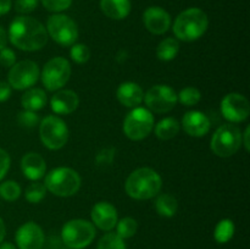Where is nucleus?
<instances>
[{
  "mask_svg": "<svg viewBox=\"0 0 250 249\" xmlns=\"http://www.w3.org/2000/svg\"><path fill=\"white\" fill-rule=\"evenodd\" d=\"M48 37L45 27L33 17L19 16L10 24V42L21 50H41L48 43Z\"/></svg>",
  "mask_w": 250,
  "mask_h": 249,
  "instance_id": "f257e3e1",
  "label": "nucleus"
},
{
  "mask_svg": "<svg viewBox=\"0 0 250 249\" xmlns=\"http://www.w3.org/2000/svg\"><path fill=\"white\" fill-rule=\"evenodd\" d=\"M163 187V180L155 170L141 167L134 170L126 181V193L137 200H148L156 197Z\"/></svg>",
  "mask_w": 250,
  "mask_h": 249,
  "instance_id": "f03ea898",
  "label": "nucleus"
},
{
  "mask_svg": "<svg viewBox=\"0 0 250 249\" xmlns=\"http://www.w3.org/2000/svg\"><path fill=\"white\" fill-rule=\"evenodd\" d=\"M209 19L202 9L190 7L176 17L173 22V33L183 42H193L199 39L207 32Z\"/></svg>",
  "mask_w": 250,
  "mask_h": 249,
  "instance_id": "7ed1b4c3",
  "label": "nucleus"
},
{
  "mask_svg": "<svg viewBox=\"0 0 250 249\" xmlns=\"http://www.w3.org/2000/svg\"><path fill=\"white\" fill-rule=\"evenodd\" d=\"M46 190L58 197H71L81 188V176L70 167H56L45 176Z\"/></svg>",
  "mask_w": 250,
  "mask_h": 249,
  "instance_id": "20e7f679",
  "label": "nucleus"
},
{
  "mask_svg": "<svg viewBox=\"0 0 250 249\" xmlns=\"http://www.w3.org/2000/svg\"><path fill=\"white\" fill-rule=\"evenodd\" d=\"M95 237V227L92 222L83 219L70 220L61 229L62 243L68 249L87 248Z\"/></svg>",
  "mask_w": 250,
  "mask_h": 249,
  "instance_id": "39448f33",
  "label": "nucleus"
},
{
  "mask_svg": "<svg viewBox=\"0 0 250 249\" xmlns=\"http://www.w3.org/2000/svg\"><path fill=\"white\" fill-rule=\"evenodd\" d=\"M242 145V132L232 124H225L215 131L210 148L220 158H229L238 151Z\"/></svg>",
  "mask_w": 250,
  "mask_h": 249,
  "instance_id": "423d86ee",
  "label": "nucleus"
},
{
  "mask_svg": "<svg viewBox=\"0 0 250 249\" xmlns=\"http://www.w3.org/2000/svg\"><path fill=\"white\" fill-rule=\"evenodd\" d=\"M46 32L61 46H72L78 39V27L71 17L62 14L51 15L46 22Z\"/></svg>",
  "mask_w": 250,
  "mask_h": 249,
  "instance_id": "0eeeda50",
  "label": "nucleus"
},
{
  "mask_svg": "<svg viewBox=\"0 0 250 249\" xmlns=\"http://www.w3.org/2000/svg\"><path fill=\"white\" fill-rule=\"evenodd\" d=\"M42 143L50 150H59L68 141V128L65 121L58 116H46L39 126Z\"/></svg>",
  "mask_w": 250,
  "mask_h": 249,
  "instance_id": "6e6552de",
  "label": "nucleus"
},
{
  "mask_svg": "<svg viewBox=\"0 0 250 249\" xmlns=\"http://www.w3.org/2000/svg\"><path fill=\"white\" fill-rule=\"evenodd\" d=\"M154 128V116L146 107H134L124 121V132L132 141H142Z\"/></svg>",
  "mask_w": 250,
  "mask_h": 249,
  "instance_id": "1a4fd4ad",
  "label": "nucleus"
},
{
  "mask_svg": "<svg viewBox=\"0 0 250 249\" xmlns=\"http://www.w3.org/2000/svg\"><path fill=\"white\" fill-rule=\"evenodd\" d=\"M44 87L50 92L59 90L71 77V65L65 58H53L45 63L41 73Z\"/></svg>",
  "mask_w": 250,
  "mask_h": 249,
  "instance_id": "9d476101",
  "label": "nucleus"
},
{
  "mask_svg": "<svg viewBox=\"0 0 250 249\" xmlns=\"http://www.w3.org/2000/svg\"><path fill=\"white\" fill-rule=\"evenodd\" d=\"M39 76V67L34 61L22 60L11 66L7 76V83L15 89L26 90L36 84Z\"/></svg>",
  "mask_w": 250,
  "mask_h": 249,
  "instance_id": "9b49d317",
  "label": "nucleus"
},
{
  "mask_svg": "<svg viewBox=\"0 0 250 249\" xmlns=\"http://www.w3.org/2000/svg\"><path fill=\"white\" fill-rule=\"evenodd\" d=\"M143 100L153 112L165 114L171 111L177 104V93L166 84H156L144 94Z\"/></svg>",
  "mask_w": 250,
  "mask_h": 249,
  "instance_id": "f8f14e48",
  "label": "nucleus"
},
{
  "mask_svg": "<svg viewBox=\"0 0 250 249\" xmlns=\"http://www.w3.org/2000/svg\"><path fill=\"white\" fill-rule=\"evenodd\" d=\"M221 112L225 119L232 124H237L248 119L250 104L244 95L239 93H229L222 99Z\"/></svg>",
  "mask_w": 250,
  "mask_h": 249,
  "instance_id": "ddd939ff",
  "label": "nucleus"
},
{
  "mask_svg": "<svg viewBox=\"0 0 250 249\" xmlns=\"http://www.w3.org/2000/svg\"><path fill=\"white\" fill-rule=\"evenodd\" d=\"M20 249H42L44 246V232L36 222H26L15 234Z\"/></svg>",
  "mask_w": 250,
  "mask_h": 249,
  "instance_id": "4468645a",
  "label": "nucleus"
},
{
  "mask_svg": "<svg viewBox=\"0 0 250 249\" xmlns=\"http://www.w3.org/2000/svg\"><path fill=\"white\" fill-rule=\"evenodd\" d=\"M143 21L146 29L156 36L166 33L171 26L170 15L159 6L148 7L143 15Z\"/></svg>",
  "mask_w": 250,
  "mask_h": 249,
  "instance_id": "2eb2a0df",
  "label": "nucleus"
},
{
  "mask_svg": "<svg viewBox=\"0 0 250 249\" xmlns=\"http://www.w3.org/2000/svg\"><path fill=\"white\" fill-rule=\"evenodd\" d=\"M92 221L103 231H111L117 224V210L109 202H99L92 209Z\"/></svg>",
  "mask_w": 250,
  "mask_h": 249,
  "instance_id": "dca6fc26",
  "label": "nucleus"
},
{
  "mask_svg": "<svg viewBox=\"0 0 250 249\" xmlns=\"http://www.w3.org/2000/svg\"><path fill=\"white\" fill-rule=\"evenodd\" d=\"M182 127L187 134L192 137H204L210 131V120L204 112L193 111L186 112L182 119Z\"/></svg>",
  "mask_w": 250,
  "mask_h": 249,
  "instance_id": "f3484780",
  "label": "nucleus"
},
{
  "mask_svg": "<svg viewBox=\"0 0 250 249\" xmlns=\"http://www.w3.org/2000/svg\"><path fill=\"white\" fill-rule=\"evenodd\" d=\"M80 105V98L77 93L70 89H62L56 92L50 100V106L55 114L70 115Z\"/></svg>",
  "mask_w": 250,
  "mask_h": 249,
  "instance_id": "a211bd4d",
  "label": "nucleus"
},
{
  "mask_svg": "<svg viewBox=\"0 0 250 249\" xmlns=\"http://www.w3.org/2000/svg\"><path fill=\"white\" fill-rule=\"evenodd\" d=\"M21 168L24 177L31 181H38L45 175L46 164L43 156L39 155L38 153L31 151V153H27L22 158Z\"/></svg>",
  "mask_w": 250,
  "mask_h": 249,
  "instance_id": "6ab92c4d",
  "label": "nucleus"
},
{
  "mask_svg": "<svg viewBox=\"0 0 250 249\" xmlns=\"http://www.w3.org/2000/svg\"><path fill=\"white\" fill-rule=\"evenodd\" d=\"M117 99L127 107H137L144 99V92L139 84L134 82H125L117 88Z\"/></svg>",
  "mask_w": 250,
  "mask_h": 249,
  "instance_id": "aec40b11",
  "label": "nucleus"
},
{
  "mask_svg": "<svg viewBox=\"0 0 250 249\" xmlns=\"http://www.w3.org/2000/svg\"><path fill=\"white\" fill-rule=\"evenodd\" d=\"M100 9L112 20H124L131 12L129 0H100Z\"/></svg>",
  "mask_w": 250,
  "mask_h": 249,
  "instance_id": "412c9836",
  "label": "nucleus"
},
{
  "mask_svg": "<svg viewBox=\"0 0 250 249\" xmlns=\"http://www.w3.org/2000/svg\"><path fill=\"white\" fill-rule=\"evenodd\" d=\"M21 104L24 110L38 111V110L43 109L46 104L45 92L41 88H29L22 95Z\"/></svg>",
  "mask_w": 250,
  "mask_h": 249,
  "instance_id": "4be33fe9",
  "label": "nucleus"
},
{
  "mask_svg": "<svg viewBox=\"0 0 250 249\" xmlns=\"http://www.w3.org/2000/svg\"><path fill=\"white\" fill-rule=\"evenodd\" d=\"M180 122L173 117H166L159 121L155 126V136L161 141H168L176 137L180 132Z\"/></svg>",
  "mask_w": 250,
  "mask_h": 249,
  "instance_id": "5701e85b",
  "label": "nucleus"
},
{
  "mask_svg": "<svg viewBox=\"0 0 250 249\" xmlns=\"http://www.w3.org/2000/svg\"><path fill=\"white\" fill-rule=\"evenodd\" d=\"M155 209L164 217H172L177 212L178 202L173 195L163 193L155 200Z\"/></svg>",
  "mask_w": 250,
  "mask_h": 249,
  "instance_id": "b1692460",
  "label": "nucleus"
},
{
  "mask_svg": "<svg viewBox=\"0 0 250 249\" xmlns=\"http://www.w3.org/2000/svg\"><path fill=\"white\" fill-rule=\"evenodd\" d=\"M180 51V43L175 38H165L156 48V56L161 61H171Z\"/></svg>",
  "mask_w": 250,
  "mask_h": 249,
  "instance_id": "393cba45",
  "label": "nucleus"
},
{
  "mask_svg": "<svg viewBox=\"0 0 250 249\" xmlns=\"http://www.w3.org/2000/svg\"><path fill=\"white\" fill-rule=\"evenodd\" d=\"M234 234V225L232 220H221L215 227L214 237L217 243H227Z\"/></svg>",
  "mask_w": 250,
  "mask_h": 249,
  "instance_id": "a878e982",
  "label": "nucleus"
},
{
  "mask_svg": "<svg viewBox=\"0 0 250 249\" xmlns=\"http://www.w3.org/2000/svg\"><path fill=\"white\" fill-rule=\"evenodd\" d=\"M202 100V93L194 87H186L177 94V102L185 106H194Z\"/></svg>",
  "mask_w": 250,
  "mask_h": 249,
  "instance_id": "bb28decb",
  "label": "nucleus"
},
{
  "mask_svg": "<svg viewBox=\"0 0 250 249\" xmlns=\"http://www.w3.org/2000/svg\"><path fill=\"white\" fill-rule=\"evenodd\" d=\"M116 233L121 237L122 239L131 238L136 234L137 229H138V224L132 217H124L116 224Z\"/></svg>",
  "mask_w": 250,
  "mask_h": 249,
  "instance_id": "cd10ccee",
  "label": "nucleus"
},
{
  "mask_svg": "<svg viewBox=\"0 0 250 249\" xmlns=\"http://www.w3.org/2000/svg\"><path fill=\"white\" fill-rule=\"evenodd\" d=\"M21 195V187L15 181H5L0 183V197L7 202H15Z\"/></svg>",
  "mask_w": 250,
  "mask_h": 249,
  "instance_id": "c85d7f7f",
  "label": "nucleus"
},
{
  "mask_svg": "<svg viewBox=\"0 0 250 249\" xmlns=\"http://www.w3.org/2000/svg\"><path fill=\"white\" fill-rule=\"evenodd\" d=\"M45 193L46 188L45 186H44V183L34 182L31 183V185L26 188L24 197H26L27 202H29L31 204H37V203L43 200V198L45 197Z\"/></svg>",
  "mask_w": 250,
  "mask_h": 249,
  "instance_id": "c756f323",
  "label": "nucleus"
},
{
  "mask_svg": "<svg viewBox=\"0 0 250 249\" xmlns=\"http://www.w3.org/2000/svg\"><path fill=\"white\" fill-rule=\"evenodd\" d=\"M97 249H126V244L119 234L109 232L100 238Z\"/></svg>",
  "mask_w": 250,
  "mask_h": 249,
  "instance_id": "7c9ffc66",
  "label": "nucleus"
},
{
  "mask_svg": "<svg viewBox=\"0 0 250 249\" xmlns=\"http://www.w3.org/2000/svg\"><path fill=\"white\" fill-rule=\"evenodd\" d=\"M71 59L75 61L78 65H82V63H85L90 58V50L85 44H73L72 48H71L70 51Z\"/></svg>",
  "mask_w": 250,
  "mask_h": 249,
  "instance_id": "2f4dec72",
  "label": "nucleus"
},
{
  "mask_svg": "<svg viewBox=\"0 0 250 249\" xmlns=\"http://www.w3.org/2000/svg\"><path fill=\"white\" fill-rule=\"evenodd\" d=\"M17 122L21 127L24 128H32L39 124V116L36 111H29V110H23L17 115Z\"/></svg>",
  "mask_w": 250,
  "mask_h": 249,
  "instance_id": "473e14b6",
  "label": "nucleus"
},
{
  "mask_svg": "<svg viewBox=\"0 0 250 249\" xmlns=\"http://www.w3.org/2000/svg\"><path fill=\"white\" fill-rule=\"evenodd\" d=\"M41 2L48 11L61 12L71 6L72 0H41Z\"/></svg>",
  "mask_w": 250,
  "mask_h": 249,
  "instance_id": "72a5a7b5",
  "label": "nucleus"
},
{
  "mask_svg": "<svg viewBox=\"0 0 250 249\" xmlns=\"http://www.w3.org/2000/svg\"><path fill=\"white\" fill-rule=\"evenodd\" d=\"M39 0H16L15 1V10L19 14H31L38 7Z\"/></svg>",
  "mask_w": 250,
  "mask_h": 249,
  "instance_id": "f704fd0d",
  "label": "nucleus"
},
{
  "mask_svg": "<svg viewBox=\"0 0 250 249\" xmlns=\"http://www.w3.org/2000/svg\"><path fill=\"white\" fill-rule=\"evenodd\" d=\"M0 63L4 67H11L16 63V55H15L14 50L9 48H4L0 50Z\"/></svg>",
  "mask_w": 250,
  "mask_h": 249,
  "instance_id": "c9c22d12",
  "label": "nucleus"
},
{
  "mask_svg": "<svg viewBox=\"0 0 250 249\" xmlns=\"http://www.w3.org/2000/svg\"><path fill=\"white\" fill-rule=\"evenodd\" d=\"M10 164H11V159H10L7 151L0 148V181L5 177V175L9 171Z\"/></svg>",
  "mask_w": 250,
  "mask_h": 249,
  "instance_id": "e433bc0d",
  "label": "nucleus"
},
{
  "mask_svg": "<svg viewBox=\"0 0 250 249\" xmlns=\"http://www.w3.org/2000/svg\"><path fill=\"white\" fill-rule=\"evenodd\" d=\"M11 97V85L7 82H0V103L6 102Z\"/></svg>",
  "mask_w": 250,
  "mask_h": 249,
  "instance_id": "4c0bfd02",
  "label": "nucleus"
},
{
  "mask_svg": "<svg viewBox=\"0 0 250 249\" xmlns=\"http://www.w3.org/2000/svg\"><path fill=\"white\" fill-rule=\"evenodd\" d=\"M11 9V0H0V16L6 15Z\"/></svg>",
  "mask_w": 250,
  "mask_h": 249,
  "instance_id": "58836bf2",
  "label": "nucleus"
},
{
  "mask_svg": "<svg viewBox=\"0 0 250 249\" xmlns=\"http://www.w3.org/2000/svg\"><path fill=\"white\" fill-rule=\"evenodd\" d=\"M249 132H250V127L248 126L244 131V133H242V144H244L246 146V150L249 151L250 146H249Z\"/></svg>",
  "mask_w": 250,
  "mask_h": 249,
  "instance_id": "ea45409f",
  "label": "nucleus"
},
{
  "mask_svg": "<svg viewBox=\"0 0 250 249\" xmlns=\"http://www.w3.org/2000/svg\"><path fill=\"white\" fill-rule=\"evenodd\" d=\"M7 43V34L5 32V29L2 27H0V50L4 48H6Z\"/></svg>",
  "mask_w": 250,
  "mask_h": 249,
  "instance_id": "a19ab883",
  "label": "nucleus"
},
{
  "mask_svg": "<svg viewBox=\"0 0 250 249\" xmlns=\"http://www.w3.org/2000/svg\"><path fill=\"white\" fill-rule=\"evenodd\" d=\"M5 233H6V228H5V224H4V221H2L1 217H0V243H1L2 239H4Z\"/></svg>",
  "mask_w": 250,
  "mask_h": 249,
  "instance_id": "79ce46f5",
  "label": "nucleus"
},
{
  "mask_svg": "<svg viewBox=\"0 0 250 249\" xmlns=\"http://www.w3.org/2000/svg\"><path fill=\"white\" fill-rule=\"evenodd\" d=\"M0 249H16V246H14L10 242H5V243L0 244Z\"/></svg>",
  "mask_w": 250,
  "mask_h": 249,
  "instance_id": "37998d69",
  "label": "nucleus"
}]
</instances>
